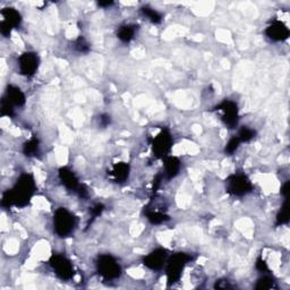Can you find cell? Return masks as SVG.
Wrapping results in <instances>:
<instances>
[{"instance_id":"obj_25","label":"cell","mask_w":290,"mask_h":290,"mask_svg":"<svg viewBox=\"0 0 290 290\" xmlns=\"http://www.w3.org/2000/svg\"><path fill=\"white\" fill-rule=\"evenodd\" d=\"M242 142L239 141V139L237 136H234L231 137V139L229 140V142L227 143V145H225V153H228V154H233L234 152H236L237 149L239 147V145H241Z\"/></svg>"},{"instance_id":"obj_15","label":"cell","mask_w":290,"mask_h":290,"mask_svg":"<svg viewBox=\"0 0 290 290\" xmlns=\"http://www.w3.org/2000/svg\"><path fill=\"white\" fill-rule=\"evenodd\" d=\"M163 175L167 179H172L181 171V161L175 156H165L164 158Z\"/></svg>"},{"instance_id":"obj_27","label":"cell","mask_w":290,"mask_h":290,"mask_svg":"<svg viewBox=\"0 0 290 290\" xmlns=\"http://www.w3.org/2000/svg\"><path fill=\"white\" fill-rule=\"evenodd\" d=\"M256 269L259 270L260 272H266V271H268V265H266L263 260L259 259L256 261Z\"/></svg>"},{"instance_id":"obj_10","label":"cell","mask_w":290,"mask_h":290,"mask_svg":"<svg viewBox=\"0 0 290 290\" xmlns=\"http://www.w3.org/2000/svg\"><path fill=\"white\" fill-rule=\"evenodd\" d=\"M172 144L173 141L171 134H170L168 130H163L154 137L152 147H153L154 154L158 156V158L164 159L165 156H168L170 151H171Z\"/></svg>"},{"instance_id":"obj_22","label":"cell","mask_w":290,"mask_h":290,"mask_svg":"<svg viewBox=\"0 0 290 290\" xmlns=\"http://www.w3.org/2000/svg\"><path fill=\"white\" fill-rule=\"evenodd\" d=\"M289 221V209H288V199H284L283 204L280 209L279 213L277 215V223L278 224H284L288 223Z\"/></svg>"},{"instance_id":"obj_17","label":"cell","mask_w":290,"mask_h":290,"mask_svg":"<svg viewBox=\"0 0 290 290\" xmlns=\"http://www.w3.org/2000/svg\"><path fill=\"white\" fill-rule=\"evenodd\" d=\"M136 26L133 24H124L119 26L117 31V38L124 43H128L135 38Z\"/></svg>"},{"instance_id":"obj_9","label":"cell","mask_w":290,"mask_h":290,"mask_svg":"<svg viewBox=\"0 0 290 290\" xmlns=\"http://www.w3.org/2000/svg\"><path fill=\"white\" fill-rule=\"evenodd\" d=\"M218 111H221L222 116H221V121L224 123L225 126L229 128H236L239 122V114H238V105L236 102L231 100H224L217 105Z\"/></svg>"},{"instance_id":"obj_5","label":"cell","mask_w":290,"mask_h":290,"mask_svg":"<svg viewBox=\"0 0 290 290\" xmlns=\"http://www.w3.org/2000/svg\"><path fill=\"white\" fill-rule=\"evenodd\" d=\"M252 190V183L245 175L235 173L227 179V192L234 196L247 195Z\"/></svg>"},{"instance_id":"obj_2","label":"cell","mask_w":290,"mask_h":290,"mask_svg":"<svg viewBox=\"0 0 290 290\" xmlns=\"http://www.w3.org/2000/svg\"><path fill=\"white\" fill-rule=\"evenodd\" d=\"M77 219L74 213L66 208H59L53 215V229L57 236L62 238L70 237L75 231Z\"/></svg>"},{"instance_id":"obj_8","label":"cell","mask_w":290,"mask_h":290,"mask_svg":"<svg viewBox=\"0 0 290 290\" xmlns=\"http://www.w3.org/2000/svg\"><path fill=\"white\" fill-rule=\"evenodd\" d=\"M40 65V58L38 56V53L27 51L22 53L17 59V66L20 74H22L23 76L31 77L33 76L34 74L38 71Z\"/></svg>"},{"instance_id":"obj_7","label":"cell","mask_w":290,"mask_h":290,"mask_svg":"<svg viewBox=\"0 0 290 290\" xmlns=\"http://www.w3.org/2000/svg\"><path fill=\"white\" fill-rule=\"evenodd\" d=\"M2 22H0V33L4 36H9L14 29L20 26L22 16L15 8H5L2 11Z\"/></svg>"},{"instance_id":"obj_19","label":"cell","mask_w":290,"mask_h":290,"mask_svg":"<svg viewBox=\"0 0 290 290\" xmlns=\"http://www.w3.org/2000/svg\"><path fill=\"white\" fill-rule=\"evenodd\" d=\"M141 12L143 15L149 20L151 23H153V24H159V23L162 22V15H161V13H159L158 11H155L154 8H151L149 6H144L142 7Z\"/></svg>"},{"instance_id":"obj_3","label":"cell","mask_w":290,"mask_h":290,"mask_svg":"<svg viewBox=\"0 0 290 290\" xmlns=\"http://www.w3.org/2000/svg\"><path fill=\"white\" fill-rule=\"evenodd\" d=\"M96 270L99 274L105 280H114L122 275V266L112 255H100L96 261Z\"/></svg>"},{"instance_id":"obj_13","label":"cell","mask_w":290,"mask_h":290,"mask_svg":"<svg viewBox=\"0 0 290 290\" xmlns=\"http://www.w3.org/2000/svg\"><path fill=\"white\" fill-rule=\"evenodd\" d=\"M58 175H59V179H61L62 184L67 188V190L78 193L81 188L83 187V185L80 184V181H78L75 172L72 171L71 169L62 168L61 170H59Z\"/></svg>"},{"instance_id":"obj_16","label":"cell","mask_w":290,"mask_h":290,"mask_svg":"<svg viewBox=\"0 0 290 290\" xmlns=\"http://www.w3.org/2000/svg\"><path fill=\"white\" fill-rule=\"evenodd\" d=\"M131 168L125 162H118L112 167L110 175L116 183H125L130 177Z\"/></svg>"},{"instance_id":"obj_20","label":"cell","mask_w":290,"mask_h":290,"mask_svg":"<svg viewBox=\"0 0 290 290\" xmlns=\"http://www.w3.org/2000/svg\"><path fill=\"white\" fill-rule=\"evenodd\" d=\"M39 141L35 139H31L26 142V143L23 145V152L26 156H35L39 153Z\"/></svg>"},{"instance_id":"obj_24","label":"cell","mask_w":290,"mask_h":290,"mask_svg":"<svg viewBox=\"0 0 290 290\" xmlns=\"http://www.w3.org/2000/svg\"><path fill=\"white\" fill-rule=\"evenodd\" d=\"M275 287V281L273 278L269 277V275H264L261 279H259L257 284L255 286L256 289H273Z\"/></svg>"},{"instance_id":"obj_28","label":"cell","mask_w":290,"mask_h":290,"mask_svg":"<svg viewBox=\"0 0 290 290\" xmlns=\"http://www.w3.org/2000/svg\"><path fill=\"white\" fill-rule=\"evenodd\" d=\"M100 124H101V126H108L110 122H111V117L109 116V114H101V117H100Z\"/></svg>"},{"instance_id":"obj_30","label":"cell","mask_w":290,"mask_h":290,"mask_svg":"<svg viewBox=\"0 0 290 290\" xmlns=\"http://www.w3.org/2000/svg\"><path fill=\"white\" fill-rule=\"evenodd\" d=\"M98 5L100 7H110L113 5V2H100L98 3Z\"/></svg>"},{"instance_id":"obj_29","label":"cell","mask_w":290,"mask_h":290,"mask_svg":"<svg viewBox=\"0 0 290 290\" xmlns=\"http://www.w3.org/2000/svg\"><path fill=\"white\" fill-rule=\"evenodd\" d=\"M281 194L283 195L284 199H288V194H289V182H286L283 184V186L281 188Z\"/></svg>"},{"instance_id":"obj_26","label":"cell","mask_w":290,"mask_h":290,"mask_svg":"<svg viewBox=\"0 0 290 290\" xmlns=\"http://www.w3.org/2000/svg\"><path fill=\"white\" fill-rule=\"evenodd\" d=\"M103 210H104V206H103V204H100V203H98V204H95L93 208H92V210H91V212H92V219H95V218H98L99 215L103 212Z\"/></svg>"},{"instance_id":"obj_12","label":"cell","mask_w":290,"mask_h":290,"mask_svg":"<svg viewBox=\"0 0 290 290\" xmlns=\"http://www.w3.org/2000/svg\"><path fill=\"white\" fill-rule=\"evenodd\" d=\"M265 34L270 40L280 42V41H286L289 38L290 31L288 26L281 21H273L265 29Z\"/></svg>"},{"instance_id":"obj_14","label":"cell","mask_w":290,"mask_h":290,"mask_svg":"<svg viewBox=\"0 0 290 290\" xmlns=\"http://www.w3.org/2000/svg\"><path fill=\"white\" fill-rule=\"evenodd\" d=\"M4 98L6 99L9 103H11L14 108L15 107H23L26 102L25 94L18 86L15 85H8L6 89V93H5Z\"/></svg>"},{"instance_id":"obj_21","label":"cell","mask_w":290,"mask_h":290,"mask_svg":"<svg viewBox=\"0 0 290 290\" xmlns=\"http://www.w3.org/2000/svg\"><path fill=\"white\" fill-rule=\"evenodd\" d=\"M237 137L242 143H244V142H245V143H248V142H251L255 137V131L247 126H244L241 128V130H239Z\"/></svg>"},{"instance_id":"obj_23","label":"cell","mask_w":290,"mask_h":290,"mask_svg":"<svg viewBox=\"0 0 290 290\" xmlns=\"http://www.w3.org/2000/svg\"><path fill=\"white\" fill-rule=\"evenodd\" d=\"M74 48H75L76 51L81 53H87L91 50V45L87 42V40L83 38V36H78L74 42Z\"/></svg>"},{"instance_id":"obj_18","label":"cell","mask_w":290,"mask_h":290,"mask_svg":"<svg viewBox=\"0 0 290 290\" xmlns=\"http://www.w3.org/2000/svg\"><path fill=\"white\" fill-rule=\"evenodd\" d=\"M146 219L153 224H161L165 222V221H168L169 217L164 212H162V211L151 209L146 210Z\"/></svg>"},{"instance_id":"obj_4","label":"cell","mask_w":290,"mask_h":290,"mask_svg":"<svg viewBox=\"0 0 290 290\" xmlns=\"http://www.w3.org/2000/svg\"><path fill=\"white\" fill-rule=\"evenodd\" d=\"M191 260V256L185 253H177L167 260V279L169 283L177 282L182 277V273L187 262Z\"/></svg>"},{"instance_id":"obj_11","label":"cell","mask_w":290,"mask_h":290,"mask_svg":"<svg viewBox=\"0 0 290 290\" xmlns=\"http://www.w3.org/2000/svg\"><path fill=\"white\" fill-rule=\"evenodd\" d=\"M168 252L164 248H156L143 259V264L151 270H161L167 263Z\"/></svg>"},{"instance_id":"obj_6","label":"cell","mask_w":290,"mask_h":290,"mask_svg":"<svg viewBox=\"0 0 290 290\" xmlns=\"http://www.w3.org/2000/svg\"><path fill=\"white\" fill-rule=\"evenodd\" d=\"M49 263L51 269L53 270L54 274H56L59 279L67 281V280H71L74 277V266L72 262L68 260L66 256L61 254L52 255Z\"/></svg>"},{"instance_id":"obj_1","label":"cell","mask_w":290,"mask_h":290,"mask_svg":"<svg viewBox=\"0 0 290 290\" xmlns=\"http://www.w3.org/2000/svg\"><path fill=\"white\" fill-rule=\"evenodd\" d=\"M35 192V183L31 175L24 173L17 179V182L11 191L3 195L2 205L4 208L9 206H25L29 204Z\"/></svg>"}]
</instances>
